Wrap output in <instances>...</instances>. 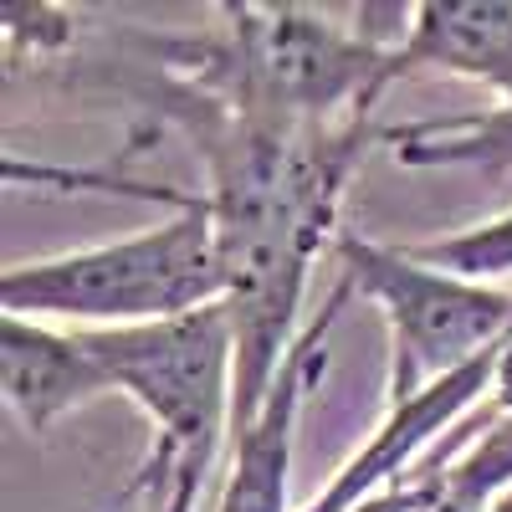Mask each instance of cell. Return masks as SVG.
Wrapping results in <instances>:
<instances>
[{"label":"cell","instance_id":"3957f363","mask_svg":"<svg viewBox=\"0 0 512 512\" xmlns=\"http://www.w3.org/2000/svg\"><path fill=\"white\" fill-rule=\"evenodd\" d=\"M82 338L108 390H123L154 420V446L123 497H144L175 477H210L221 451L231 456L236 328L226 303L139 328H82Z\"/></svg>","mask_w":512,"mask_h":512},{"label":"cell","instance_id":"4fadbf2b","mask_svg":"<svg viewBox=\"0 0 512 512\" xmlns=\"http://www.w3.org/2000/svg\"><path fill=\"white\" fill-rule=\"evenodd\" d=\"M482 512H512V492H507V497H497V502H492V507H482Z\"/></svg>","mask_w":512,"mask_h":512},{"label":"cell","instance_id":"ba28073f","mask_svg":"<svg viewBox=\"0 0 512 512\" xmlns=\"http://www.w3.org/2000/svg\"><path fill=\"white\" fill-rule=\"evenodd\" d=\"M379 139L410 169H431V164L512 169V98H502L492 113H461V118H425V123H405V128H384Z\"/></svg>","mask_w":512,"mask_h":512},{"label":"cell","instance_id":"7c38bea8","mask_svg":"<svg viewBox=\"0 0 512 512\" xmlns=\"http://www.w3.org/2000/svg\"><path fill=\"white\" fill-rule=\"evenodd\" d=\"M200 492H205V477H175V482L144 492V512H195Z\"/></svg>","mask_w":512,"mask_h":512},{"label":"cell","instance_id":"8fae6325","mask_svg":"<svg viewBox=\"0 0 512 512\" xmlns=\"http://www.w3.org/2000/svg\"><path fill=\"white\" fill-rule=\"evenodd\" d=\"M354 512H436V487L425 477H395L390 487H379L374 497H364Z\"/></svg>","mask_w":512,"mask_h":512},{"label":"cell","instance_id":"9c48e42d","mask_svg":"<svg viewBox=\"0 0 512 512\" xmlns=\"http://www.w3.org/2000/svg\"><path fill=\"white\" fill-rule=\"evenodd\" d=\"M436 487V512H482L492 507V492H502L512 482V415L492 420L487 431L466 446L451 466L436 472H415Z\"/></svg>","mask_w":512,"mask_h":512},{"label":"cell","instance_id":"8992f818","mask_svg":"<svg viewBox=\"0 0 512 512\" xmlns=\"http://www.w3.org/2000/svg\"><path fill=\"white\" fill-rule=\"evenodd\" d=\"M0 374L6 400L26 420V431H52L62 415L108 395V374L82 333H52L36 318H0Z\"/></svg>","mask_w":512,"mask_h":512},{"label":"cell","instance_id":"52a82bcc","mask_svg":"<svg viewBox=\"0 0 512 512\" xmlns=\"http://www.w3.org/2000/svg\"><path fill=\"white\" fill-rule=\"evenodd\" d=\"M420 67L477 77L512 98V6L507 0H425L390 52V82Z\"/></svg>","mask_w":512,"mask_h":512},{"label":"cell","instance_id":"30bf717a","mask_svg":"<svg viewBox=\"0 0 512 512\" xmlns=\"http://www.w3.org/2000/svg\"><path fill=\"white\" fill-rule=\"evenodd\" d=\"M420 267H436V272H451V277H466V282H492V277H507L512 272V210L487 226H472L461 236H441V241H420V246H405Z\"/></svg>","mask_w":512,"mask_h":512},{"label":"cell","instance_id":"6da1fadb","mask_svg":"<svg viewBox=\"0 0 512 512\" xmlns=\"http://www.w3.org/2000/svg\"><path fill=\"white\" fill-rule=\"evenodd\" d=\"M128 88L175 123L205 164L200 200L216 226L236 328V446L272 400V384L297 344L308 272L323 246L338 241V200L374 128L369 113L338 123H262L190 88L175 72L134 77Z\"/></svg>","mask_w":512,"mask_h":512},{"label":"cell","instance_id":"7a4b0ae2","mask_svg":"<svg viewBox=\"0 0 512 512\" xmlns=\"http://www.w3.org/2000/svg\"><path fill=\"white\" fill-rule=\"evenodd\" d=\"M226 26L216 36H190L159 47L169 72L190 88L221 98L226 108L262 123H338L359 118L390 88V52L410 31L400 21H333L313 6H221Z\"/></svg>","mask_w":512,"mask_h":512},{"label":"cell","instance_id":"5b68a950","mask_svg":"<svg viewBox=\"0 0 512 512\" xmlns=\"http://www.w3.org/2000/svg\"><path fill=\"white\" fill-rule=\"evenodd\" d=\"M354 282L338 277L333 297L318 308V318L297 333V344L272 384V400L262 405L256 425L231 446L226 461V482L216 497V512H287V466H292V431H297V410H303L308 390L323 374L328 359V328L338 323V308L349 303Z\"/></svg>","mask_w":512,"mask_h":512},{"label":"cell","instance_id":"277c9868","mask_svg":"<svg viewBox=\"0 0 512 512\" xmlns=\"http://www.w3.org/2000/svg\"><path fill=\"white\" fill-rule=\"evenodd\" d=\"M169 205H180V216L139 236L82 246L47 262H16L0 277L6 313L36 323L77 318L103 328H139L226 303V272L205 200L175 190Z\"/></svg>","mask_w":512,"mask_h":512}]
</instances>
